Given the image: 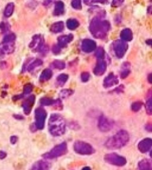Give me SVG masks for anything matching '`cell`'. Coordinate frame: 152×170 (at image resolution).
<instances>
[{"mask_svg":"<svg viewBox=\"0 0 152 170\" xmlns=\"http://www.w3.org/2000/svg\"><path fill=\"white\" fill-rule=\"evenodd\" d=\"M110 28V23L107 20H103L100 16L94 17L90 23L89 30L91 34L98 39H105Z\"/></svg>","mask_w":152,"mask_h":170,"instance_id":"cell-1","label":"cell"},{"mask_svg":"<svg viewBox=\"0 0 152 170\" xmlns=\"http://www.w3.org/2000/svg\"><path fill=\"white\" fill-rule=\"evenodd\" d=\"M48 129L50 134L54 136L63 135L66 129V123L64 118L58 113L52 114L48 122Z\"/></svg>","mask_w":152,"mask_h":170,"instance_id":"cell-2","label":"cell"},{"mask_svg":"<svg viewBox=\"0 0 152 170\" xmlns=\"http://www.w3.org/2000/svg\"><path fill=\"white\" fill-rule=\"evenodd\" d=\"M130 140V135L125 130H121L116 134L109 138L105 146L109 149H116L126 145Z\"/></svg>","mask_w":152,"mask_h":170,"instance_id":"cell-3","label":"cell"},{"mask_svg":"<svg viewBox=\"0 0 152 170\" xmlns=\"http://www.w3.org/2000/svg\"><path fill=\"white\" fill-rule=\"evenodd\" d=\"M29 47L34 51L42 54L48 52V47L45 45L44 39L41 35H36L33 37L32 40L29 44Z\"/></svg>","mask_w":152,"mask_h":170,"instance_id":"cell-4","label":"cell"},{"mask_svg":"<svg viewBox=\"0 0 152 170\" xmlns=\"http://www.w3.org/2000/svg\"><path fill=\"white\" fill-rule=\"evenodd\" d=\"M67 152V145L65 142L60 143L55 146L49 152L45 153L42 157L46 160H51L60 157Z\"/></svg>","mask_w":152,"mask_h":170,"instance_id":"cell-5","label":"cell"},{"mask_svg":"<svg viewBox=\"0 0 152 170\" xmlns=\"http://www.w3.org/2000/svg\"><path fill=\"white\" fill-rule=\"evenodd\" d=\"M74 149L76 153L82 155H89L95 152L89 143L79 141L74 143Z\"/></svg>","mask_w":152,"mask_h":170,"instance_id":"cell-6","label":"cell"},{"mask_svg":"<svg viewBox=\"0 0 152 170\" xmlns=\"http://www.w3.org/2000/svg\"><path fill=\"white\" fill-rule=\"evenodd\" d=\"M35 126L37 129L42 130L44 128L47 113L42 108H37L35 111Z\"/></svg>","mask_w":152,"mask_h":170,"instance_id":"cell-7","label":"cell"},{"mask_svg":"<svg viewBox=\"0 0 152 170\" xmlns=\"http://www.w3.org/2000/svg\"><path fill=\"white\" fill-rule=\"evenodd\" d=\"M104 160L109 164L118 167L124 166L127 162L124 157L118 155L116 153H110L105 155Z\"/></svg>","mask_w":152,"mask_h":170,"instance_id":"cell-8","label":"cell"},{"mask_svg":"<svg viewBox=\"0 0 152 170\" xmlns=\"http://www.w3.org/2000/svg\"><path fill=\"white\" fill-rule=\"evenodd\" d=\"M113 49L118 58H122L127 51L128 44L122 40H118L113 43Z\"/></svg>","mask_w":152,"mask_h":170,"instance_id":"cell-9","label":"cell"},{"mask_svg":"<svg viewBox=\"0 0 152 170\" xmlns=\"http://www.w3.org/2000/svg\"><path fill=\"white\" fill-rule=\"evenodd\" d=\"M113 124L107 119V117L103 115L99 117L98 121V127L100 131L103 132H107L112 129Z\"/></svg>","mask_w":152,"mask_h":170,"instance_id":"cell-10","label":"cell"},{"mask_svg":"<svg viewBox=\"0 0 152 170\" xmlns=\"http://www.w3.org/2000/svg\"><path fill=\"white\" fill-rule=\"evenodd\" d=\"M15 49L14 42H4L0 43V54L9 55L12 54Z\"/></svg>","mask_w":152,"mask_h":170,"instance_id":"cell-11","label":"cell"},{"mask_svg":"<svg viewBox=\"0 0 152 170\" xmlns=\"http://www.w3.org/2000/svg\"><path fill=\"white\" fill-rule=\"evenodd\" d=\"M35 101V96L34 95L30 96L23 101L22 104V107L25 115H29L30 113L32 110V108L34 106Z\"/></svg>","mask_w":152,"mask_h":170,"instance_id":"cell-12","label":"cell"},{"mask_svg":"<svg viewBox=\"0 0 152 170\" xmlns=\"http://www.w3.org/2000/svg\"><path fill=\"white\" fill-rule=\"evenodd\" d=\"M96 49V43L94 40L89 39H86L82 42L81 49L85 53H90L94 51Z\"/></svg>","mask_w":152,"mask_h":170,"instance_id":"cell-13","label":"cell"},{"mask_svg":"<svg viewBox=\"0 0 152 170\" xmlns=\"http://www.w3.org/2000/svg\"><path fill=\"white\" fill-rule=\"evenodd\" d=\"M107 63L103 59H98L93 70V73L96 76H102L106 72Z\"/></svg>","mask_w":152,"mask_h":170,"instance_id":"cell-14","label":"cell"},{"mask_svg":"<svg viewBox=\"0 0 152 170\" xmlns=\"http://www.w3.org/2000/svg\"><path fill=\"white\" fill-rule=\"evenodd\" d=\"M119 83L117 76L113 73L109 74L103 81V87L106 89L111 88Z\"/></svg>","mask_w":152,"mask_h":170,"instance_id":"cell-15","label":"cell"},{"mask_svg":"<svg viewBox=\"0 0 152 170\" xmlns=\"http://www.w3.org/2000/svg\"><path fill=\"white\" fill-rule=\"evenodd\" d=\"M152 141L150 138H146L141 141L138 144V148L142 153L149 152L152 148Z\"/></svg>","mask_w":152,"mask_h":170,"instance_id":"cell-16","label":"cell"},{"mask_svg":"<svg viewBox=\"0 0 152 170\" xmlns=\"http://www.w3.org/2000/svg\"><path fill=\"white\" fill-rule=\"evenodd\" d=\"M74 39V36L72 34H69L67 35H63L59 36L58 37V44L61 49L65 47L68 44H69Z\"/></svg>","mask_w":152,"mask_h":170,"instance_id":"cell-17","label":"cell"},{"mask_svg":"<svg viewBox=\"0 0 152 170\" xmlns=\"http://www.w3.org/2000/svg\"><path fill=\"white\" fill-rule=\"evenodd\" d=\"M50 164L46 161H39L35 162L32 167L31 170H48Z\"/></svg>","mask_w":152,"mask_h":170,"instance_id":"cell-18","label":"cell"},{"mask_svg":"<svg viewBox=\"0 0 152 170\" xmlns=\"http://www.w3.org/2000/svg\"><path fill=\"white\" fill-rule=\"evenodd\" d=\"M65 13L64 4L62 1H58L55 3L53 14L55 16L63 15Z\"/></svg>","mask_w":152,"mask_h":170,"instance_id":"cell-19","label":"cell"},{"mask_svg":"<svg viewBox=\"0 0 152 170\" xmlns=\"http://www.w3.org/2000/svg\"><path fill=\"white\" fill-rule=\"evenodd\" d=\"M122 40L124 42H130L133 39V33L131 29L126 28L123 29L120 34Z\"/></svg>","mask_w":152,"mask_h":170,"instance_id":"cell-20","label":"cell"},{"mask_svg":"<svg viewBox=\"0 0 152 170\" xmlns=\"http://www.w3.org/2000/svg\"><path fill=\"white\" fill-rule=\"evenodd\" d=\"M64 29V25L63 21L54 23L50 27V30L54 33H58L63 32Z\"/></svg>","mask_w":152,"mask_h":170,"instance_id":"cell-21","label":"cell"},{"mask_svg":"<svg viewBox=\"0 0 152 170\" xmlns=\"http://www.w3.org/2000/svg\"><path fill=\"white\" fill-rule=\"evenodd\" d=\"M53 77V71L50 69H45L42 72L40 77L39 80L42 82H44L45 81L49 80L51 77Z\"/></svg>","mask_w":152,"mask_h":170,"instance_id":"cell-22","label":"cell"},{"mask_svg":"<svg viewBox=\"0 0 152 170\" xmlns=\"http://www.w3.org/2000/svg\"><path fill=\"white\" fill-rule=\"evenodd\" d=\"M130 64L129 62H124L121 67V78L122 79L126 78L130 74Z\"/></svg>","mask_w":152,"mask_h":170,"instance_id":"cell-23","label":"cell"},{"mask_svg":"<svg viewBox=\"0 0 152 170\" xmlns=\"http://www.w3.org/2000/svg\"><path fill=\"white\" fill-rule=\"evenodd\" d=\"M40 104L43 106H55L57 100H55L53 99L44 97L41 98L40 100Z\"/></svg>","mask_w":152,"mask_h":170,"instance_id":"cell-24","label":"cell"},{"mask_svg":"<svg viewBox=\"0 0 152 170\" xmlns=\"http://www.w3.org/2000/svg\"><path fill=\"white\" fill-rule=\"evenodd\" d=\"M146 109L147 114L151 115L152 113V91L150 90L147 93V98L146 100Z\"/></svg>","mask_w":152,"mask_h":170,"instance_id":"cell-25","label":"cell"},{"mask_svg":"<svg viewBox=\"0 0 152 170\" xmlns=\"http://www.w3.org/2000/svg\"><path fill=\"white\" fill-rule=\"evenodd\" d=\"M80 23L75 18H69L67 21V26L68 29L73 30L76 29L77 27L79 26Z\"/></svg>","mask_w":152,"mask_h":170,"instance_id":"cell-26","label":"cell"},{"mask_svg":"<svg viewBox=\"0 0 152 170\" xmlns=\"http://www.w3.org/2000/svg\"><path fill=\"white\" fill-rule=\"evenodd\" d=\"M14 10V3H9L4 9V15L6 17H10L12 16Z\"/></svg>","mask_w":152,"mask_h":170,"instance_id":"cell-27","label":"cell"},{"mask_svg":"<svg viewBox=\"0 0 152 170\" xmlns=\"http://www.w3.org/2000/svg\"><path fill=\"white\" fill-rule=\"evenodd\" d=\"M139 170H151V164L149 160H143L138 163Z\"/></svg>","mask_w":152,"mask_h":170,"instance_id":"cell-28","label":"cell"},{"mask_svg":"<svg viewBox=\"0 0 152 170\" xmlns=\"http://www.w3.org/2000/svg\"><path fill=\"white\" fill-rule=\"evenodd\" d=\"M42 64H43V61L41 59H37L33 62L31 63L30 65H29V66L27 67V70H28V71H32L35 69H36V68L41 66Z\"/></svg>","mask_w":152,"mask_h":170,"instance_id":"cell-29","label":"cell"},{"mask_svg":"<svg viewBox=\"0 0 152 170\" xmlns=\"http://www.w3.org/2000/svg\"><path fill=\"white\" fill-rule=\"evenodd\" d=\"M52 66L57 70H64L65 68V63L61 60H55L53 62L51 63Z\"/></svg>","mask_w":152,"mask_h":170,"instance_id":"cell-30","label":"cell"},{"mask_svg":"<svg viewBox=\"0 0 152 170\" xmlns=\"http://www.w3.org/2000/svg\"><path fill=\"white\" fill-rule=\"evenodd\" d=\"M68 79V75L65 74H61L57 78V81L60 86H63Z\"/></svg>","mask_w":152,"mask_h":170,"instance_id":"cell-31","label":"cell"},{"mask_svg":"<svg viewBox=\"0 0 152 170\" xmlns=\"http://www.w3.org/2000/svg\"><path fill=\"white\" fill-rule=\"evenodd\" d=\"M74 93V91L72 89H64L60 93V96L61 99H66L72 96Z\"/></svg>","mask_w":152,"mask_h":170,"instance_id":"cell-32","label":"cell"},{"mask_svg":"<svg viewBox=\"0 0 152 170\" xmlns=\"http://www.w3.org/2000/svg\"><path fill=\"white\" fill-rule=\"evenodd\" d=\"M105 50L103 49V47H99L98 48L96 49L95 52V56L98 59H103V58L105 56Z\"/></svg>","mask_w":152,"mask_h":170,"instance_id":"cell-33","label":"cell"},{"mask_svg":"<svg viewBox=\"0 0 152 170\" xmlns=\"http://www.w3.org/2000/svg\"><path fill=\"white\" fill-rule=\"evenodd\" d=\"M33 87L32 84L29 83L26 84L23 87V93L21 94L23 96V97H25V96H26L27 94H30L33 91Z\"/></svg>","mask_w":152,"mask_h":170,"instance_id":"cell-34","label":"cell"},{"mask_svg":"<svg viewBox=\"0 0 152 170\" xmlns=\"http://www.w3.org/2000/svg\"><path fill=\"white\" fill-rule=\"evenodd\" d=\"M142 108V103L140 101L134 102L131 105V110L134 112H137Z\"/></svg>","mask_w":152,"mask_h":170,"instance_id":"cell-35","label":"cell"},{"mask_svg":"<svg viewBox=\"0 0 152 170\" xmlns=\"http://www.w3.org/2000/svg\"><path fill=\"white\" fill-rule=\"evenodd\" d=\"M16 36L14 33H10L4 37L2 41L4 42H14Z\"/></svg>","mask_w":152,"mask_h":170,"instance_id":"cell-36","label":"cell"},{"mask_svg":"<svg viewBox=\"0 0 152 170\" xmlns=\"http://www.w3.org/2000/svg\"><path fill=\"white\" fill-rule=\"evenodd\" d=\"M9 24L8 23H5V22H2L0 23V29L1 30L2 32H8L10 29Z\"/></svg>","mask_w":152,"mask_h":170,"instance_id":"cell-37","label":"cell"},{"mask_svg":"<svg viewBox=\"0 0 152 170\" xmlns=\"http://www.w3.org/2000/svg\"><path fill=\"white\" fill-rule=\"evenodd\" d=\"M72 6L74 9H81L82 8L81 2L80 1H72Z\"/></svg>","mask_w":152,"mask_h":170,"instance_id":"cell-38","label":"cell"},{"mask_svg":"<svg viewBox=\"0 0 152 170\" xmlns=\"http://www.w3.org/2000/svg\"><path fill=\"white\" fill-rule=\"evenodd\" d=\"M90 78V74L88 72H83L81 74V79L84 82H88Z\"/></svg>","mask_w":152,"mask_h":170,"instance_id":"cell-39","label":"cell"},{"mask_svg":"<svg viewBox=\"0 0 152 170\" xmlns=\"http://www.w3.org/2000/svg\"><path fill=\"white\" fill-rule=\"evenodd\" d=\"M61 48L57 45H54L53 46V48H52V51H53V52L54 53V54L55 55H57V54H60V52H61Z\"/></svg>","mask_w":152,"mask_h":170,"instance_id":"cell-40","label":"cell"},{"mask_svg":"<svg viewBox=\"0 0 152 170\" xmlns=\"http://www.w3.org/2000/svg\"><path fill=\"white\" fill-rule=\"evenodd\" d=\"M124 2V1H113L112 2V7H118L121 6Z\"/></svg>","mask_w":152,"mask_h":170,"instance_id":"cell-41","label":"cell"},{"mask_svg":"<svg viewBox=\"0 0 152 170\" xmlns=\"http://www.w3.org/2000/svg\"><path fill=\"white\" fill-rule=\"evenodd\" d=\"M124 89H125L124 85L121 84V85H119V87H118L117 88L115 89V91L116 92V93H118V94L121 93H123L124 91Z\"/></svg>","mask_w":152,"mask_h":170,"instance_id":"cell-42","label":"cell"},{"mask_svg":"<svg viewBox=\"0 0 152 170\" xmlns=\"http://www.w3.org/2000/svg\"><path fill=\"white\" fill-rule=\"evenodd\" d=\"M18 137L16 136H13L11 137L10 138V141H11V143H13V144H14V143H16L17 141H18Z\"/></svg>","mask_w":152,"mask_h":170,"instance_id":"cell-43","label":"cell"},{"mask_svg":"<svg viewBox=\"0 0 152 170\" xmlns=\"http://www.w3.org/2000/svg\"><path fill=\"white\" fill-rule=\"evenodd\" d=\"M7 156V153L6 152H4V151H0V159H4Z\"/></svg>","mask_w":152,"mask_h":170,"instance_id":"cell-44","label":"cell"},{"mask_svg":"<svg viewBox=\"0 0 152 170\" xmlns=\"http://www.w3.org/2000/svg\"><path fill=\"white\" fill-rule=\"evenodd\" d=\"M7 67V63L6 62H0V68L4 69Z\"/></svg>","mask_w":152,"mask_h":170,"instance_id":"cell-45","label":"cell"},{"mask_svg":"<svg viewBox=\"0 0 152 170\" xmlns=\"http://www.w3.org/2000/svg\"><path fill=\"white\" fill-rule=\"evenodd\" d=\"M146 129L147 130H148L149 132H151L152 131V125L151 124H148L146 126Z\"/></svg>","mask_w":152,"mask_h":170,"instance_id":"cell-46","label":"cell"},{"mask_svg":"<svg viewBox=\"0 0 152 170\" xmlns=\"http://www.w3.org/2000/svg\"><path fill=\"white\" fill-rule=\"evenodd\" d=\"M51 2H53V1H45L44 2V5L45 6H49V3H51Z\"/></svg>","mask_w":152,"mask_h":170,"instance_id":"cell-47","label":"cell"},{"mask_svg":"<svg viewBox=\"0 0 152 170\" xmlns=\"http://www.w3.org/2000/svg\"><path fill=\"white\" fill-rule=\"evenodd\" d=\"M14 117H15V119H23V117L21 115H14Z\"/></svg>","mask_w":152,"mask_h":170,"instance_id":"cell-48","label":"cell"},{"mask_svg":"<svg viewBox=\"0 0 152 170\" xmlns=\"http://www.w3.org/2000/svg\"><path fill=\"white\" fill-rule=\"evenodd\" d=\"M146 43L147 45H149V46H151V44H152V40L151 39H149L146 41Z\"/></svg>","mask_w":152,"mask_h":170,"instance_id":"cell-49","label":"cell"},{"mask_svg":"<svg viewBox=\"0 0 152 170\" xmlns=\"http://www.w3.org/2000/svg\"><path fill=\"white\" fill-rule=\"evenodd\" d=\"M151 75H152V74H149V83H152V79H151Z\"/></svg>","mask_w":152,"mask_h":170,"instance_id":"cell-50","label":"cell"},{"mask_svg":"<svg viewBox=\"0 0 152 170\" xmlns=\"http://www.w3.org/2000/svg\"><path fill=\"white\" fill-rule=\"evenodd\" d=\"M82 170H91V168L89 167H85L82 169Z\"/></svg>","mask_w":152,"mask_h":170,"instance_id":"cell-51","label":"cell"}]
</instances>
